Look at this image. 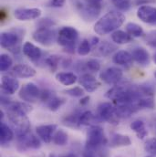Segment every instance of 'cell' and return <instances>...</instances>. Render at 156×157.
Returning <instances> with one entry per match:
<instances>
[{"label":"cell","mask_w":156,"mask_h":157,"mask_svg":"<svg viewBox=\"0 0 156 157\" xmlns=\"http://www.w3.org/2000/svg\"><path fill=\"white\" fill-rule=\"evenodd\" d=\"M124 22L125 16L121 12L118 10H111L96 22L94 31L100 36H105L118 30Z\"/></svg>","instance_id":"cell-1"},{"label":"cell","mask_w":156,"mask_h":157,"mask_svg":"<svg viewBox=\"0 0 156 157\" xmlns=\"http://www.w3.org/2000/svg\"><path fill=\"white\" fill-rule=\"evenodd\" d=\"M103 6V0H78V14L85 21H93L100 16Z\"/></svg>","instance_id":"cell-2"},{"label":"cell","mask_w":156,"mask_h":157,"mask_svg":"<svg viewBox=\"0 0 156 157\" xmlns=\"http://www.w3.org/2000/svg\"><path fill=\"white\" fill-rule=\"evenodd\" d=\"M78 39V30L73 27H63L59 30L57 42L68 53H73Z\"/></svg>","instance_id":"cell-3"},{"label":"cell","mask_w":156,"mask_h":157,"mask_svg":"<svg viewBox=\"0 0 156 157\" xmlns=\"http://www.w3.org/2000/svg\"><path fill=\"white\" fill-rule=\"evenodd\" d=\"M108 140L105 135L104 130L98 125H92L87 132L86 148L98 149L105 144H107Z\"/></svg>","instance_id":"cell-4"},{"label":"cell","mask_w":156,"mask_h":157,"mask_svg":"<svg viewBox=\"0 0 156 157\" xmlns=\"http://www.w3.org/2000/svg\"><path fill=\"white\" fill-rule=\"evenodd\" d=\"M96 115L101 120V121H107L111 124L116 125L119 123V119L116 107L111 102H102L97 108Z\"/></svg>","instance_id":"cell-5"},{"label":"cell","mask_w":156,"mask_h":157,"mask_svg":"<svg viewBox=\"0 0 156 157\" xmlns=\"http://www.w3.org/2000/svg\"><path fill=\"white\" fill-rule=\"evenodd\" d=\"M7 117L13 125L17 137L25 135L29 132L30 130V122L29 118L25 115H19L16 113H7Z\"/></svg>","instance_id":"cell-6"},{"label":"cell","mask_w":156,"mask_h":157,"mask_svg":"<svg viewBox=\"0 0 156 157\" xmlns=\"http://www.w3.org/2000/svg\"><path fill=\"white\" fill-rule=\"evenodd\" d=\"M58 33L51 28H38L33 33V39L43 46H51L58 39Z\"/></svg>","instance_id":"cell-7"},{"label":"cell","mask_w":156,"mask_h":157,"mask_svg":"<svg viewBox=\"0 0 156 157\" xmlns=\"http://www.w3.org/2000/svg\"><path fill=\"white\" fill-rule=\"evenodd\" d=\"M19 43H20V38L16 30L6 31L1 33L0 44L2 48L9 49L13 53H17L19 50Z\"/></svg>","instance_id":"cell-8"},{"label":"cell","mask_w":156,"mask_h":157,"mask_svg":"<svg viewBox=\"0 0 156 157\" xmlns=\"http://www.w3.org/2000/svg\"><path fill=\"white\" fill-rule=\"evenodd\" d=\"M41 143L39 138L30 132L25 135L17 137V148L20 152H25L29 149H39Z\"/></svg>","instance_id":"cell-9"},{"label":"cell","mask_w":156,"mask_h":157,"mask_svg":"<svg viewBox=\"0 0 156 157\" xmlns=\"http://www.w3.org/2000/svg\"><path fill=\"white\" fill-rule=\"evenodd\" d=\"M1 102L3 106L6 107V113H16L19 115L27 116L31 111L32 107L30 104L23 101H11L10 100H5L4 97L1 98Z\"/></svg>","instance_id":"cell-10"},{"label":"cell","mask_w":156,"mask_h":157,"mask_svg":"<svg viewBox=\"0 0 156 157\" xmlns=\"http://www.w3.org/2000/svg\"><path fill=\"white\" fill-rule=\"evenodd\" d=\"M41 90L39 87L32 82L25 84L19 90V98L26 102H36L40 99Z\"/></svg>","instance_id":"cell-11"},{"label":"cell","mask_w":156,"mask_h":157,"mask_svg":"<svg viewBox=\"0 0 156 157\" xmlns=\"http://www.w3.org/2000/svg\"><path fill=\"white\" fill-rule=\"evenodd\" d=\"M122 71L116 67H111L100 73V78L106 84L116 85L122 78Z\"/></svg>","instance_id":"cell-12"},{"label":"cell","mask_w":156,"mask_h":157,"mask_svg":"<svg viewBox=\"0 0 156 157\" xmlns=\"http://www.w3.org/2000/svg\"><path fill=\"white\" fill-rule=\"evenodd\" d=\"M42 11L39 8H17L14 11V16L20 21H30L38 19Z\"/></svg>","instance_id":"cell-13"},{"label":"cell","mask_w":156,"mask_h":157,"mask_svg":"<svg viewBox=\"0 0 156 157\" xmlns=\"http://www.w3.org/2000/svg\"><path fill=\"white\" fill-rule=\"evenodd\" d=\"M137 17L144 23L156 24V7L148 5H143L138 8Z\"/></svg>","instance_id":"cell-14"},{"label":"cell","mask_w":156,"mask_h":157,"mask_svg":"<svg viewBox=\"0 0 156 157\" xmlns=\"http://www.w3.org/2000/svg\"><path fill=\"white\" fill-rule=\"evenodd\" d=\"M57 124H45L38 126L36 129L37 134L39 138L46 144H49L53 141V136L57 131Z\"/></svg>","instance_id":"cell-15"},{"label":"cell","mask_w":156,"mask_h":157,"mask_svg":"<svg viewBox=\"0 0 156 157\" xmlns=\"http://www.w3.org/2000/svg\"><path fill=\"white\" fill-rule=\"evenodd\" d=\"M18 88H19V82L16 78L11 77L9 75H5L2 77L1 89L3 93L6 95H12L16 93Z\"/></svg>","instance_id":"cell-16"},{"label":"cell","mask_w":156,"mask_h":157,"mask_svg":"<svg viewBox=\"0 0 156 157\" xmlns=\"http://www.w3.org/2000/svg\"><path fill=\"white\" fill-rule=\"evenodd\" d=\"M12 74L17 78H32L36 76L37 71L36 70L27 64H17L13 67L12 69Z\"/></svg>","instance_id":"cell-17"},{"label":"cell","mask_w":156,"mask_h":157,"mask_svg":"<svg viewBox=\"0 0 156 157\" xmlns=\"http://www.w3.org/2000/svg\"><path fill=\"white\" fill-rule=\"evenodd\" d=\"M78 82L82 86V88L88 92H93L101 86V83L93 75L89 73H85L81 75L78 78Z\"/></svg>","instance_id":"cell-18"},{"label":"cell","mask_w":156,"mask_h":157,"mask_svg":"<svg viewBox=\"0 0 156 157\" xmlns=\"http://www.w3.org/2000/svg\"><path fill=\"white\" fill-rule=\"evenodd\" d=\"M117 49V47L108 41H103L94 48L93 55L96 57H108Z\"/></svg>","instance_id":"cell-19"},{"label":"cell","mask_w":156,"mask_h":157,"mask_svg":"<svg viewBox=\"0 0 156 157\" xmlns=\"http://www.w3.org/2000/svg\"><path fill=\"white\" fill-rule=\"evenodd\" d=\"M22 51L26 57H28L29 59H31L33 61L39 59L42 55V51L39 47H37L36 45H34L33 43L29 42V41L25 42V44L23 45Z\"/></svg>","instance_id":"cell-20"},{"label":"cell","mask_w":156,"mask_h":157,"mask_svg":"<svg viewBox=\"0 0 156 157\" xmlns=\"http://www.w3.org/2000/svg\"><path fill=\"white\" fill-rule=\"evenodd\" d=\"M133 60L142 66H146L150 63V55L149 52L143 48H135L131 52Z\"/></svg>","instance_id":"cell-21"},{"label":"cell","mask_w":156,"mask_h":157,"mask_svg":"<svg viewBox=\"0 0 156 157\" xmlns=\"http://www.w3.org/2000/svg\"><path fill=\"white\" fill-rule=\"evenodd\" d=\"M112 61L120 66H127L132 63L133 59L131 56V53L125 51V50H120L114 54L112 57Z\"/></svg>","instance_id":"cell-22"},{"label":"cell","mask_w":156,"mask_h":157,"mask_svg":"<svg viewBox=\"0 0 156 157\" xmlns=\"http://www.w3.org/2000/svg\"><path fill=\"white\" fill-rule=\"evenodd\" d=\"M131 144V140L128 135L114 133L111 137L110 146L112 148L115 147H122V146H129Z\"/></svg>","instance_id":"cell-23"},{"label":"cell","mask_w":156,"mask_h":157,"mask_svg":"<svg viewBox=\"0 0 156 157\" xmlns=\"http://www.w3.org/2000/svg\"><path fill=\"white\" fill-rule=\"evenodd\" d=\"M14 138V132L12 129L6 124L5 122H1L0 126V143L2 146L7 145Z\"/></svg>","instance_id":"cell-24"},{"label":"cell","mask_w":156,"mask_h":157,"mask_svg":"<svg viewBox=\"0 0 156 157\" xmlns=\"http://www.w3.org/2000/svg\"><path fill=\"white\" fill-rule=\"evenodd\" d=\"M130 127L136 133L137 137L139 139H141V140H143L148 135V132H147V129L145 127V124L141 120H135V121H133L131 123Z\"/></svg>","instance_id":"cell-25"},{"label":"cell","mask_w":156,"mask_h":157,"mask_svg":"<svg viewBox=\"0 0 156 157\" xmlns=\"http://www.w3.org/2000/svg\"><path fill=\"white\" fill-rule=\"evenodd\" d=\"M77 78V76L72 72H59L56 74V79L65 86L73 85Z\"/></svg>","instance_id":"cell-26"},{"label":"cell","mask_w":156,"mask_h":157,"mask_svg":"<svg viewBox=\"0 0 156 157\" xmlns=\"http://www.w3.org/2000/svg\"><path fill=\"white\" fill-rule=\"evenodd\" d=\"M112 39L113 42L119 45H123L127 44L132 41V37L130 36L127 32L122 31V30H116L112 32Z\"/></svg>","instance_id":"cell-27"},{"label":"cell","mask_w":156,"mask_h":157,"mask_svg":"<svg viewBox=\"0 0 156 157\" xmlns=\"http://www.w3.org/2000/svg\"><path fill=\"white\" fill-rule=\"evenodd\" d=\"M100 122L101 120L96 114H93L90 111L81 112L79 116V124L80 125H90L94 122Z\"/></svg>","instance_id":"cell-28"},{"label":"cell","mask_w":156,"mask_h":157,"mask_svg":"<svg viewBox=\"0 0 156 157\" xmlns=\"http://www.w3.org/2000/svg\"><path fill=\"white\" fill-rule=\"evenodd\" d=\"M125 29H126V32L131 36L132 38H139V37H142L143 35V28L136 24V23H132V22H129L126 27H125Z\"/></svg>","instance_id":"cell-29"},{"label":"cell","mask_w":156,"mask_h":157,"mask_svg":"<svg viewBox=\"0 0 156 157\" xmlns=\"http://www.w3.org/2000/svg\"><path fill=\"white\" fill-rule=\"evenodd\" d=\"M66 102V100L64 98H60V97H57L55 95H53L47 102V107L48 108V110L52 111V112H56L58 111L64 103Z\"/></svg>","instance_id":"cell-30"},{"label":"cell","mask_w":156,"mask_h":157,"mask_svg":"<svg viewBox=\"0 0 156 157\" xmlns=\"http://www.w3.org/2000/svg\"><path fill=\"white\" fill-rule=\"evenodd\" d=\"M68 139H69L68 133L64 130L59 129V130L56 131V132L53 136V143L56 145L64 146L68 144Z\"/></svg>","instance_id":"cell-31"},{"label":"cell","mask_w":156,"mask_h":157,"mask_svg":"<svg viewBox=\"0 0 156 157\" xmlns=\"http://www.w3.org/2000/svg\"><path fill=\"white\" fill-rule=\"evenodd\" d=\"M81 112H76L73 113L63 119V123L67 126L70 127H78L80 126L79 124V116H80Z\"/></svg>","instance_id":"cell-32"},{"label":"cell","mask_w":156,"mask_h":157,"mask_svg":"<svg viewBox=\"0 0 156 157\" xmlns=\"http://www.w3.org/2000/svg\"><path fill=\"white\" fill-rule=\"evenodd\" d=\"M60 61H61V57L58 56V55H51V56L48 57L45 60L47 66L50 69L51 71H55L58 69Z\"/></svg>","instance_id":"cell-33"},{"label":"cell","mask_w":156,"mask_h":157,"mask_svg":"<svg viewBox=\"0 0 156 157\" xmlns=\"http://www.w3.org/2000/svg\"><path fill=\"white\" fill-rule=\"evenodd\" d=\"M91 48H92V46H91V44L89 42V39H83L79 43L78 49H77L78 55H80V56H86V55H88L90 52Z\"/></svg>","instance_id":"cell-34"},{"label":"cell","mask_w":156,"mask_h":157,"mask_svg":"<svg viewBox=\"0 0 156 157\" xmlns=\"http://www.w3.org/2000/svg\"><path fill=\"white\" fill-rule=\"evenodd\" d=\"M13 64L12 58L7 54H1L0 56V70L1 71H6Z\"/></svg>","instance_id":"cell-35"},{"label":"cell","mask_w":156,"mask_h":157,"mask_svg":"<svg viewBox=\"0 0 156 157\" xmlns=\"http://www.w3.org/2000/svg\"><path fill=\"white\" fill-rule=\"evenodd\" d=\"M111 1L119 10H121V11H127L131 6V0H111Z\"/></svg>","instance_id":"cell-36"},{"label":"cell","mask_w":156,"mask_h":157,"mask_svg":"<svg viewBox=\"0 0 156 157\" xmlns=\"http://www.w3.org/2000/svg\"><path fill=\"white\" fill-rule=\"evenodd\" d=\"M84 89L81 87H74V88H70L65 90V92L71 96V97H75V98H79V97H83L84 95Z\"/></svg>","instance_id":"cell-37"},{"label":"cell","mask_w":156,"mask_h":157,"mask_svg":"<svg viewBox=\"0 0 156 157\" xmlns=\"http://www.w3.org/2000/svg\"><path fill=\"white\" fill-rule=\"evenodd\" d=\"M144 149L149 154L156 155V138H152V139L147 140L144 144Z\"/></svg>","instance_id":"cell-38"},{"label":"cell","mask_w":156,"mask_h":157,"mask_svg":"<svg viewBox=\"0 0 156 157\" xmlns=\"http://www.w3.org/2000/svg\"><path fill=\"white\" fill-rule=\"evenodd\" d=\"M86 67L89 71H90L92 72H97L101 70V63L97 59H91L86 62Z\"/></svg>","instance_id":"cell-39"},{"label":"cell","mask_w":156,"mask_h":157,"mask_svg":"<svg viewBox=\"0 0 156 157\" xmlns=\"http://www.w3.org/2000/svg\"><path fill=\"white\" fill-rule=\"evenodd\" d=\"M144 39H145L147 45H149L153 48H156V29L148 32L145 35Z\"/></svg>","instance_id":"cell-40"},{"label":"cell","mask_w":156,"mask_h":157,"mask_svg":"<svg viewBox=\"0 0 156 157\" xmlns=\"http://www.w3.org/2000/svg\"><path fill=\"white\" fill-rule=\"evenodd\" d=\"M56 25V22L50 18H42L38 24V28H52Z\"/></svg>","instance_id":"cell-41"},{"label":"cell","mask_w":156,"mask_h":157,"mask_svg":"<svg viewBox=\"0 0 156 157\" xmlns=\"http://www.w3.org/2000/svg\"><path fill=\"white\" fill-rule=\"evenodd\" d=\"M66 3V0H49L48 2V6L51 7H62Z\"/></svg>","instance_id":"cell-42"},{"label":"cell","mask_w":156,"mask_h":157,"mask_svg":"<svg viewBox=\"0 0 156 157\" xmlns=\"http://www.w3.org/2000/svg\"><path fill=\"white\" fill-rule=\"evenodd\" d=\"M83 157H97L96 156V153L94 152L93 149H89V148H85L84 152H83Z\"/></svg>","instance_id":"cell-43"},{"label":"cell","mask_w":156,"mask_h":157,"mask_svg":"<svg viewBox=\"0 0 156 157\" xmlns=\"http://www.w3.org/2000/svg\"><path fill=\"white\" fill-rule=\"evenodd\" d=\"M89 42H90L92 48H95V47H97L100 44V39L97 37H92L91 39H89Z\"/></svg>","instance_id":"cell-44"},{"label":"cell","mask_w":156,"mask_h":157,"mask_svg":"<svg viewBox=\"0 0 156 157\" xmlns=\"http://www.w3.org/2000/svg\"><path fill=\"white\" fill-rule=\"evenodd\" d=\"M89 96H85V97H82L79 101V104L80 105H86L87 103H89Z\"/></svg>","instance_id":"cell-45"},{"label":"cell","mask_w":156,"mask_h":157,"mask_svg":"<svg viewBox=\"0 0 156 157\" xmlns=\"http://www.w3.org/2000/svg\"><path fill=\"white\" fill-rule=\"evenodd\" d=\"M6 17H7L6 12L4 9H1V11H0V19H1V21H2V22H4V21L6 20Z\"/></svg>","instance_id":"cell-46"},{"label":"cell","mask_w":156,"mask_h":157,"mask_svg":"<svg viewBox=\"0 0 156 157\" xmlns=\"http://www.w3.org/2000/svg\"><path fill=\"white\" fill-rule=\"evenodd\" d=\"M61 157H78L77 155H75V154H72V153H70V154H68V155H63V156Z\"/></svg>","instance_id":"cell-47"},{"label":"cell","mask_w":156,"mask_h":157,"mask_svg":"<svg viewBox=\"0 0 156 157\" xmlns=\"http://www.w3.org/2000/svg\"><path fill=\"white\" fill-rule=\"evenodd\" d=\"M154 63L156 64V53L154 55Z\"/></svg>","instance_id":"cell-48"},{"label":"cell","mask_w":156,"mask_h":157,"mask_svg":"<svg viewBox=\"0 0 156 157\" xmlns=\"http://www.w3.org/2000/svg\"><path fill=\"white\" fill-rule=\"evenodd\" d=\"M48 157H56V155H49V156Z\"/></svg>","instance_id":"cell-49"},{"label":"cell","mask_w":156,"mask_h":157,"mask_svg":"<svg viewBox=\"0 0 156 157\" xmlns=\"http://www.w3.org/2000/svg\"><path fill=\"white\" fill-rule=\"evenodd\" d=\"M154 77H155V78H156V71H155V72H154Z\"/></svg>","instance_id":"cell-50"},{"label":"cell","mask_w":156,"mask_h":157,"mask_svg":"<svg viewBox=\"0 0 156 157\" xmlns=\"http://www.w3.org/2000/svg\"><path fill=\"white\" fill-rule=\"evenodd\" d=\"M147 157H153V156H147Z\"/></svg>","instance_id":"cell-51"}]
</instances>
